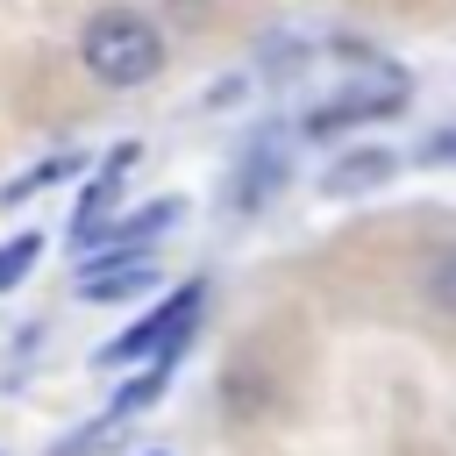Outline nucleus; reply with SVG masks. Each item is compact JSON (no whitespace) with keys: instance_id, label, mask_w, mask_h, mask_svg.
<instances>
[{"instance_id":"nucleus-8","label":"nucleus","mask_w":456,"mask_h":456,"mask_svg":"<svg viewBox=\"0 0 456 456\" xmlns=\"http://www.w3.org/2000/svg\"><path fill=\"white\" fill-rule=\"evenodd\" d=\"M128 164H135V142H121V150L100 164V178L86 185V200H78V221H71V228H93V221H107V207H114V192H121Z\"/></svg>"},{"instance_id":"nucleus-10","label":"nucleus","mask_w":456,"mask_h":456,"mask_svg":"<svg viewBox=\"0 0 456 456\" xmlns=\"http://www.w3.org/2000/svg\"><path fill=\"white\" fill-rule=\"evenodd\" d=\"M36 256H43V235H36V228L7 235V242H0V292H14V285L36 271Z\"/></svg>"},{"instance_id":"nucleus-7","label":"nucleus","mask_w":456,"mask_h":456,"mask_svg":"<svg viewBox=\"0 0 456 456\" xmlns=\"http://www.w3.org/2000/svg\"><path fill=\"white\" fill-rule=\"evenodd\" d=\"M392 171H399L392 150H349V157H335V171L321 178V192L328 200H356V192H378Z\"/></svg>"},{"instance_id":"nucleus-3","label":"nucleus","mask_w":456,"mask_h":456,"mask_svg":"<svg viewBox=\"0 0 456 456\" xmlns=\"http://www.w3.org/2000/svg\"><path fill=\"white\" fill-rule=\"evenodd\" d=\"M406 100H413L406 71H363V78H349L342 93H328L321 107H306L299 135H342V128H363V121H385V114H399Z\"/></svg>"},{"instance_id":"nucleus-9","label":"nucleus","mask_w":456,"mask_h":456,"mask_svg":"<svg viewBox=\"0 0 456 456\" xmlns=\"http://www.w3.org/2000/svg\"><path fill=\"white\" fill-rule=\"evenodd\" d=\"M420 299H428L442 321H456V242H442V249L420 264Z\"/></svg>"},{"instance_id":"nucleus-2","label":"nucleus","mask_w":456,"mask_h":456,"mask_svg":"<svg viewBox=\"0 0 456 456\" xmlns=\"http://www.w3.org/2000/svg\"><path fill=\"white\" fill-rule=\"evenodd\" d=\"M200 306H207V285H178L157 314H142L128 335H114L100 349V363L114 370V363H164V356H178L185 335H192V321H200Z\"/></svg>"},{"instance_id":"nucleus-12","label":"nucleus","mask_w":456,"mask_h":456,"mask_svg":"<svg viewBox=\"0 0 456 456\" xmlns=\"http://www.w3.org/2000/svg\"><path fill=\"white\" fill-rule=\"evenodd\" d=\"M428 157H435V164H449V157H456V128H442V135H428Z\"/></svg>"},{"instance_id":"nucleus-1","label":"nucleus","mask_w":456,"mask_h":456,"mask_svg":"<svg viewBox=\"0 0 456 456\" xmlns=\"http://www.w3.org/2000/svg\"><path fill=\"white\" fill-rule=\"evenodd\" d=\"M78 64H86L100 86H114V93L150 86V78L164 71V28H157L150 14H135V7H100V14L78 28Z\"/></svg>"},{"instance_id":"nucleus-11","label":"nucleus","mask_w":456,"mask_h":456,"mask_svg":"<svg viewBox=\"0 0 456 456\" xmlns=\"http://www.w3.org/2000/svg\"><path fill=\"white\" fill-rule=\"evenodd\" d=\"M78 171V157H43L28 178H14V185H0V207H21L28 192H43V185H57V178H71Z\"/></svg>"},{"instance_id":"nucleus-5","label":"nucleus","mask_w":456,"mask_h":456,"mask_svg":"<svg viewBox=\"0 0 456 456\" xmlns=\"http://www.w3.org/2000/svg\"><path fill=\"white\" fill-rule=\"evenodd\" d=\"M150 285H157V264H150L142 249L86 256V271H78V299H93V306H107V299H135V292H150Z\"/></svg>"},{"instance_id":"nucleus-4","label":"nucleus","mask_w":456,"mask_h":456,"mask_svg":"<svg viewBox=\"0 0 456 456\" xmlns=\"http://www.w3.org/2000/svg\"><path fill=\"white\" fill-rule=\"evenodd\" d=\"M178 214H185V200H150V207H135V214H114V221L71 228V249H78V256H100V249H142V242L164 235Z\"/></svg>"},{"instance_id":"nucleus-6","label":"nucleus","mask_w":456,"mask_h":456,"mask_svg":"<svg viewBox=\"0 0 456 456\" xmlns=\"http://www.w3.org/2000/svg\"><path fill=\"white\" fill-rule=\"evenodd\" d=\"M285 171H292L285 142H278V135H264V142H249V150H242V171H235V192H228V200H235L242 214H256V207L285 185Z\"/></svg>"}]
</instances>
